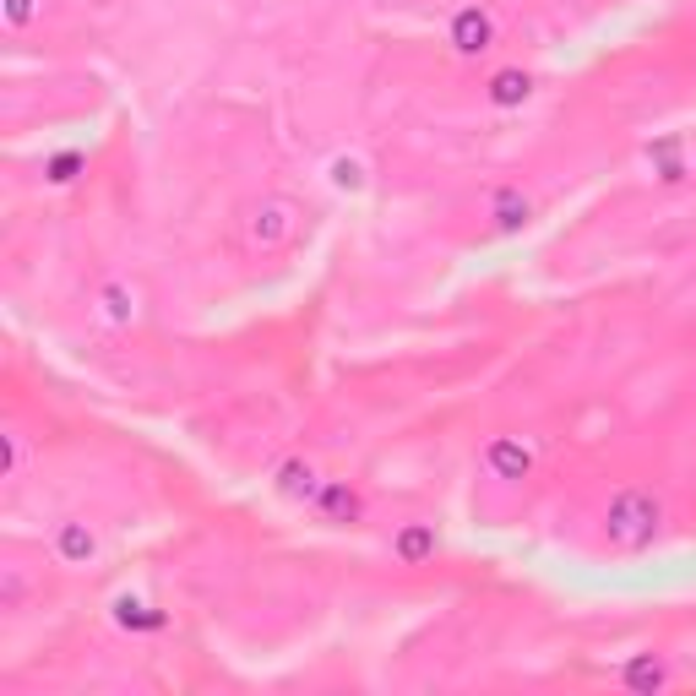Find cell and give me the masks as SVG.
I'll use <instances>...</instances> for the list:
<instances>
[{"label": "cell", "instance_id": "5b68a950", "mask_svg": "<svg viewBox=\"0 0 696 696\" xmlns=\"http://www.w3.org/2000/svg\"><path fill=\"white\" fill-rule=\"evenodd\" d=\"M490 468L501 479H522V474H528V452H522L517 441H495L490 446Z\"/></svg>", "mask_w": 696, "mask_h": 696}, {"label": "cell", "instance_id": "ba28073f", "mask_svg": "<svg viewBox=\"0 0 696 696\" xmlns=\"http://www.w3.org/2000/svg\"><path fill=\"white\" fill-rule=\"evenodd\" d=\"M430 550H435V533L430 528H408L403 539H397V555H403V561H425Z\"/></svg>", "mask_w": 696, "mask_h": 696}, {"label": "cell", "instance_id": "9c48e42d", "mask_svg": "<svg viewBox=\"0 0 696 696\" xmlns=\"http://www.w3.org/2000/svg\"><path fill=\"white\" fill-rule=\"evenodd\" d=\"M60 555H66V561H82V555H93V533L71 522V528L60 533Z\"/></svg>", "mask_w": 696, "mask_h": 696}, {"label": "cell", "instance_id": "7a4b0ae2", "mask_svg": "<svg viewBox=\"0 0 696 696\" xmlns=\"http://www.w3.org/2000/svg\"><path fill=\"white\" fill-rule=\"evenodd\" d=\"M294 234V207L289 202H261L251 213V240L261 251H272V245H283Z\"/></svg>", "mask_w": 696, "mask_h": 696}, {"label": "cell", "instance_id": "6da1fadb", "mask_svg": "<svg viewBox=\"0 0 696 696\" xmlns=\"http://www.w3.org/2000/svg\"><path fill=\"white\" fill-rule=\"evenodd\" d=\"M609 539L620 544V550H642V544L658 533V501L648 490H620L615 501H609Z\"/></svg>", "mask_w": 696, "mask_h": 696}, {"label": "cell", "instance_id": "9a60e30c", "mask_svg": "<svg viewBox=\"0 0 696 696\" xmlns=\"http://www.w3.org/2000/svg\"><path fill=\"white\" fill-rule=\"evenodd\" d=\"M6 17H11V22H28V17H33V0H11Z\"/></svg>", "mask_w": 696, "mask_h": 696}, {"label": "cell", "instance_id": "5bb4252c", "mask_svg": "<svg viewBox=\"0 0 696 696\" xmlns=\"http://www.w3.org/2000/svg\"><path fill=\"white\" fill-rule=\"evenodd\" d=\"M71 169H77V153L55 158V164H49V180H71Z\"/></svg>", "mask_w": 696, "mask_h": 696}, {"label": "cell", "instance_id": "4fadbf2b", "mask_svg": "<svg viewBox=\"0 0 696 696\" xmlns=\"http://www.w3.org/2000/svg\"><path fill=\"white\" fill-rule=\"evenodd\" d=\"M658 164H664V180H680V158H675V142L658 147Z\"/></svg>", "mask_w": 696, "mask_h": 696}, {"label": "cell", "instance_id": "277c9868", "mask_svg": "<svg viewBox=\"0 0 696 696\" xmlns=\"http://www.w3.org/2000/svg\"><path fill=\"white\" fill-rule=\"evenodd\" d=\"M664 680H669V669L658 664L653 653H642V658H631V664H626V686L631 691H658Z\"/></svg>", "mask_w": 696, "mask_h": 696}, {"label": "cell", "instance_id": "30bf717a", "mask_svg": "<svg viewBox=\"0 0 696 696\" xmlns=\"http://www.w3.org/2000/svg\"><path fill=\"white\" fill-rule=\"evenodd\" d=\"M283 490H294V495H321V484H316V474H310V468L289 463V468H283Z\"/></svg>", "mask_w": 696, "mask_h": 696}, {"label": "cell", "instance_id": "7c38bea8", "mask_svg": "<svg viewBox=\"0 0 696 696\" xmlns=\"http://www.w3.org/2000/svg\"><path fill=\"white\" fill-rule=\"evenodd\" d=\"M517 218H528V202H517V196H506V202H501V223L512 229Z\"/></svg>", "mask_w": 696, "mask_h": 696}, {"label": "cell", "instance_id": "8992f818", "mask_svg": "<svg viewBox=\"0 0 696 696\" xmlns=\"http://www.w3.org/2000/svg\"><path fill=\"white\" fill-rule=\"evenodd\" d=\"M321 512L327 517H338V522H348V517H359V495L348 490V484H321Z\"/></svg>", "mask_w": 696, "mask_h": 696}, {"label": "cell", "instance_id": "52a82bcc", "mask_svg": "<svg viewBox=\"0 0 696 696\" xmlns=\"http://www.w3.org/2000/svg\"><path fill=\"white\" fill-rule=\"evenodd\" d=\"M528 77H522V71H501V77L490 82V98L495 104H522V98H528Z\"/></svg>", "mask_w": 696, "mask_h": 696}, {"label": "cell", "instance_id": "8fae6325", "mask_svg": "<svg viewBox=\"0 0 696 696\" xmlns=\"http://www.w3.org/2000/svg\"><path fill=\"white\" fill-rule=\"evenodd\" d=\"M120 626H158V615H147V609L142 604H120Z\"/></svg>", "mask_w": 696, "mask_h": 696}, {"label": "cell", "instance_id": "2e32d148", "mask_svg": "<svg viewBox=\"0 0 696 696\" xmlns=\"http://www.w3.org/2000/svg\"><path fill=\"white\" fill-rule=\"evenodd\" d=\"M104 300H109V316H115V321H120V316H126V300H120V289H109V294H104Z\"/></svg>", "mask_w": 696, "mask_h": 696}, {"label": "cell", "instance_id": "3957f363", "mask_svg": "<svg viewBox=\"0 0 696 696\" xmlns=\"http://www.w3.org/2000/svg\"><path fill=\"white\" fill-rule=\"evenodd\" d=\"M490 39H495V28H490V17H484L479 6H468V11H457V17H452V44L463 49V55L490 49Z\"/></svg>", "mask_w": 696, "mask_h": 696}]
</instances>
